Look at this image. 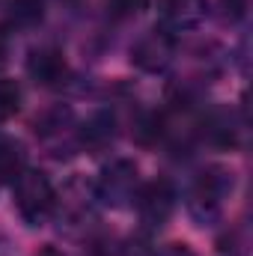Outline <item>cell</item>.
Masks as SVG:
<instances>
[{
  "label": "cell",
  "mask_w": 253,
  "mask_h": 256,
  "mask_svg": "<svg viewBox=\"0 0 253 256\" xmlns=\"http://www.w3.org/2000/svg\"><path fill=\"white\" fill-rule=\"evenodd\" d=\"M232 191V173L224 167H208L196 176L188 196V212L200 226H212L224 214V202Z\"/></svg>",
  "instance_id": "cell-1"
},
{
  "label": "cell",
  "mask_w": 253,
  "mask_h": 256,
  "mask_svg": "<svg viewBox=\"0 0 253 256\" xmlns=\"http://www.w3.org/2000/svg\"><path fill=\"white\" fill-rule=\"evenodd\" d=\"M15 206L24 224L42 226L54 212H57V191L51 179L39 170H24L15 179Z\"/></svg>",
  "instance_id": "cell-2"
},
{
  "label": "cell",
  "mask_w": 253,
  "mask_h": 256,
  "mask_svg": "<svg viewBox=\"0 0 253 256\" xmlns=\"http://www.w3.org/2000/svg\"><path fill=\"white\" fill-rule=\"evenodd\" d=\"M92 188H96V200H102L104 206L122 208V206H128V202L137 196V191H140L137 164H134V161H126V158L108 164Z\"/></svg>",
  "instance_id": "cell-3"
},
{
  "label": "cell",
  "mask_w": 253,
  "mask_h": 256,
  "mask_svg": "<svg viewBox=\"0 0 253 256\" xmlns=\"http://www.w3.org/2000/svg\"><path fill=\"white\" fill-rule=\"evenodd\" d=\"M176 200L179 196H176V188H173L170 179H155V182L143 185L134 196L140 220L152 230H161L170 220V214L176 212Z\"/></svg>",
  "instance_id": "cell-4"
},
{
  "label": "cell",
  "mask_w": 253,
  "mask_h": 256,
  "mask_svg": "<svg viewBox=\"0 0 253 256\" xmlns=\"http://www.w3.org/2000/svg\"><path fill=\"white\" fill-rule=\"evenodd\" d=\"M173 57H176V36L170 30H164V27L149 30L131 48V63L137 66L140 72H149V74L164 72L167 66L173 63Z\"/></svg>",
  "instance_id": "cell-5"
},
{
  "label": "cell",
  "mask_w": 253,
  "mask_h": 256,
  "mask_svg": "<svg viewBox=\"0 0 253 256\" xmlns=\"http://www.w3.org/2000/svg\"><path fill=\"white\" fill-rule=\"evenodd\" d=\"M27 74L42 86H60L68 78V63L57 48H39L27 60Z\"/></svg>",
  "instance_id": "cell-6"
},
{
  "label": "cell",
  "mask_w": 253,
  "mask_h": 256,
  "mask_svg": "<svg viewBox=\"0 0 253 256\" xmlns=\"http://www.w3.org/2000/svg\"><path fill=\"white\" fill-rule=\"evenodd\" d=\"M164 30H190L206 18V0H158Z\"/></svg>",
  "instance_id": "cell-7"
},
{
  "label": "cell",
  "mask_w": 253,
  "mask_h": 256,
  "mask_svg": "<svg viewBox=\"0 0 253 256\" xmlns=\"http://www.w3.org/2000/svg\"><path fill=\"white\" fill-rule=\"evenodd\" d=\"M114 128H116V122H114L110 114H96L86 126L80 128L78 140H80L84 149H90V152H102V149H108V146L114 143V134H116Z\"/></svg>",
  "instance_id": "cell-8"
},
{
  "label": "cell",
  "mask_w": 253,
  "mask_h": 256,
  "mask_svg": "<svg viewBox=\"0 0 253 256\" xmlns=\"http://www.w3.org/2000/svg\"><path fill=\"white\" fill-rule=\"evenodd\" d=\"M6 9V21L18 30H27V27H36L45 15V0H6L3 3Z\"/></svg>",
  "instance_id": "cell-9"
},
{
  "label": "cell",
  "mask_w": 253,
  "mask_h": 256,
  "mask_svg": "<svg viewBox=\"0 0 253 256\" xmlns=\"http://www.w3.org/2000/svg\"><path fill=\"white\" fill-rule=\"evenodd\" d=\"M24 149L18 140L0 137V182H15L24 173Z\"/></svg>",
  "instance_id": "cell-10"
},
{
  "label": "cell",
  "mask_w": 253,
  "mask_h": 256,
  "mask_svg": "<svg viewBox=\"0 0 253 256\" xmlns=\"http://www.w3.org/2000/svg\"><path fill=\"white\" fill-rule=\"evenodd\" d=\"M21 110V86L9 78H0V122L12 120Z\"/></svg>",
  "instance_id": "cell-11"
},
{
  "label": "cell",
  "mask_w": 253,
  "mask_h": 256,
  "mask_svg": "<svg viewBox=\"0 0 253 256\" xmlns=\"http://www.w3.org/2000/svg\"><path fill=\"white\" fill-rule=\"evenodd\" d=\"M72 122V110H66V108H57V110H51V114H45L42 120H36V134H42V137H51V134H63V128Z\"/></svg>",
  "instance_id": "cell-12"
},
{
  "label": "cell",
  "mask_w": 253,
  "mask_h": 256,
  "mask_svg": "<svg viewBox=\"0 0 253 256\" xmlns=\"http://www.w3.org/2000/svg\"><path fill=\"white\" fill-rule=\"evenodd\" d=\"M108 6H110V15L114 18L128 21V18H137L149 6V0H108Z\"/></svg>",
  "instance_id": "cell-13"
},
{
  "label": "cell",
  "mask_w": 253,
  "mask_h": 256,
  "mask_svg": "<svg viewBox=\"0 0 253 256\" xmlns=\"http://www.w3.org/2000/svg\"><path fill=\"white\" fill-rule=\"evenodd\" d=\"M220 9L226 21H242L248 15V0H220Z\"/></svg>",
  "instance_id": "cell-14"
},
{
  "label": "cell",
  "mask_w": 253,
  "mask_h": 256,
  "mask_svg": "<svg viewBox=\"0 0 253 256\" xmlns=\"http://www.w3.org/2000/svg\"><path fill=\"white\" fill-rule=\"evenodd\" d=\"M158 256H196L190 250L188 244H182V242H173V244H167V248H161V254Z\"/></svg>",
  "instance_id": "cell-15"
},
{
  "label": "cell",
  "mask_w": 253,
  "mask_h": 256,
  "mask_svg": "<svg viewBox=\"0 0 253 256\" xmlns=\"http://www.w3.org/2000/svg\"><path fill=\"white\" fill-rule=\"evenodd\" d=\"M6 51H9V36H6V33L0 30V63L6 60Z\"/></svg>",
  "instance_id": "cell-16"
},
{
  "label": "cell",
  "mask_w": 253,
  "mask_h": 256,
  "mask_svg": "<svg viewBox=\"0 0 253 256\" xmlns=\"http://www.w3.org/2000/svg\"><path fill=\"white\" fill-rule=\"evenodd\" d=\"M36 256H63V254H60L57 248H42V250H39Z\"/></svg>",
  "instance_id": "cell-17"
}]
</instances>
